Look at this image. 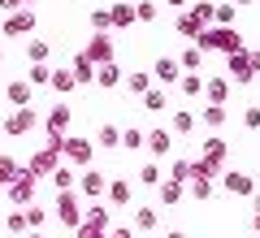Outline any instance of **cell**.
Segmentation results:
<instances>
[{
    "label": "cell",
    "instance_id": "5",
    "mask_svg": "<svg viewBox=\"0 0 260 238\" xmlns=\"http://www.w3.org/2000/svg\"><path fill=\"white\" fill-rule=\"evenodd\" d=\"M35 182H39V178L30 174L26 165H18V174H13V182L5 186V195H9V203H13V208H26V203L35 199Z\"/></svg>",
    "mask_w": 260,
    "mask_h": 238
},
{
    "label": "cell",
    "instance_id": "32",
    "mask_svg": "<svg viewBox=\"0 0 260 238\" xmlns=\"http://www.w3.org/2000/svg\"><path fill=\"white\" fill-rule=\"evenodd\" d=\"M186 195H191V199H213L217 195V178H191V186H186Z\"/></svg>",
    "mask_w": 260,
    "mask_h": 238
},
{
    "label": "cell",
    "instance_id": "17",
    "mask_svg": "<svg viewBox=\"0 0 260 238\" xmlns=\"http://www.w3.org/2000/svg\"><path fill=\"white\" fill-rule=\"evenodd\" d=\"M30 30H35V9H13V18L5 22V35L22 39V35H30Z\"/></svg>",
    "mask_w": 260,
    "mask_h": 238
},
{
    "label": "cell",
    "instance_id": "37",
    "mask_svg": "<svg viewBox=\"0 0 260 238\" xmlns=\"http://www.w3.org/2000/svg\"><path fill=\"white\" fill-rule=\"evenodd\" d=\"M156 18H160L156 0H139V5H135V22H156Z\"/></svg>",
    "mask_w": 260,
    "mask_h": 238
},
{
    "label": "cell",
    "instance_id": "45",
    "mask_svg": "<svg viewBox=\"0 0 260 238\" xmlns=\"http://www.w3.org/2000/svg\"><path fill=\"white\" fill-rule=\"evenodd\" d=\"M243 126H247V130H260V109H256V104L243 113Z\"/></svg>",
    "mask_w": 260,
    "mask_h": 238
},
{
    "label": "cell",
    "instance_id": "2",
    "mask_svg": "<svg viewBox=\"0 0 260 238\" xmlns=\"http://www.w3.org/2000/svg\"><path fill=\"white\" fill-rule=\"evenodd\" d=\"M195 48H200V52H239V48H247L243 44V35L234 26H204L200 30V35H195Z\"/></svg>",
    "mask_w": 260,
    "mask_h": 238
},
{
    "label": "cell",
    "instance_id": "54",
    "mask_svg": "<svg viewBox=\"0 0 260 238\" xmlns=\"http://www.w3.org/2000/svg\"><path fill=\"white\" fill-rule=\"evenodd\" d=\"M22 5H39V0H22Z\"/></svg>",
    "mask_w": 260,
    "mask_h": 238
},
{
    "label": "cell",
    "instance_id": "27",
    "mask_svg": "<svg viewBox=\"0 0 260 238\" xmlns=\"http://www.w3.org/2000/svg\"><path fill=\"white\" fill-rule=\"evenodd\" d=\"M30 95H35V87H30L26 78H18V83H9V87H5V100H9L13 109H22V104H30Z\"/></svg>",
    "mask_w": 260,
    "mask_h": 238
},
{
    "label": "cell",
    "instance_id": "28",
    "mask_svg": "<svg viewBox=\"0 0 260 238\" xmlns=\"http://www.w3.org/2000/svg\"><path fill=\"white\" fill-rule=\"evenodd\" d=\"M195 126H200V117H195L191 109H182V113H174V121H169V134H174V139H186Z\"/></svg>",
    "mask_w": 260,
    "mask_h": 238
},
{
    "label": "cell",
    "instance_id": "1",
    "mask_svg": "<svg viewBox=\"0 0 260 238\" xmlns=\"http://www.w3.org/2000/svg\"><path fill=\"white\" fill-rule=\"evenodd\" d=\"M109 225H113V208L104 199H91L83 208V221H78L70 234H74V238H104V234H109Z\"/></svg>",
    "mask_w": 260,
    "mask_h": 238
},
{
    "label": "cell",
    "instance_id": "30",
    "mask_svg": "<svg viewBox=\"0 0 260 238\" xmlns=\"http://www.w3.org/2000/svg\"><path fill=\"white\" fill-rule=\"evenodd\" d=\"M195 117L204 121L208 130H221V126H225V117H230V113H225V104H204V109L195 113Z\"/></svg>",
    "mask_w": 260,
    "mask_h": 238
},
{
    "label": "cell",
    "instance_id": "52",
    "mask_svg": "<svg viewBox=\"0 0 260 238\" xmlns=\"http://www.w3.org/2000/svg\"><path fill=\"white\" fill-rule=\"evenodd\" d=\"M251 199H256V212H260V191H251Z\"/></svg>",
    "mask_w": 260,
    "mask_h": 238
},
{
    "label": "cell",
    "instance_id": "10",
    "mask_svg": "<svg viewBox=\"0 0 260 238\" xmlns=\"http://www.w3.org/2000/svg\"><path fill=\"white\" fill-rule=\"evenodd\" d=\"M104 186H109V178H104L95 165L78 169V182H74V191L83 195V199H104Z\"/></svg>",
    "mask_w": 260,
    "mask_h": 238
},
{
    "label": "cell",
    "instance_id": "53",
    "mask_svg": "<svg viewBox=\"0 0 260 238\" xmlns=\"http://www.w3.org/2000/svg\"><path fill=\"white\" fill-rule=\"evenodd\" d=\"M234 5H239V9H243V5H251V0H234Z\"/></svg>",
    "mask_w": 260,
    "mask_h": 238
},
{
    "label": "cell",
    "instance_id": "29",
    "mask_svg": "<svg viewBox=\"0 0 260 238\" xmlns=\"http://www.w3.org/2000/svg\"><path fill=\"white\" fill-rule=\"evenodd\" d=\"M121 83H126V91L135 95V100H139V95H143V91L152 87V70H135V74H121Z\"/></svg>",
    "mask_w": 260,
    "mask_h": 238
},
{
    "label": "cell",
    "instance_id": "36",
    "mask_svg": "<svg viewBox=\"0 0 260 238\" xmlns=\"http://www.w3.org/2000/svg\"><path fill=\"white\" fill-rule=\"evenodd\" d=\"M95 143L113 152V147H121V130L117 126H100V130H95Z\"/></svg>",
    "mask_w": 260,
    "mask_h": 238
},
{
    "label": "cell",
    "instance_id": "4",
    "mask_svg": "<svg viewBox=\"0 0 260 238\" xmlns=\"http://www.w3.org/2000/svg\"><path fill=\"white\" fill-rule=\"evenodd\" d=\"M39 117H44V113H39L35 104H22V109H13L9 117L0 121V130H5L9 139H18V134H30V130L39 126Z\"/></svg>",
    "mask_w": 260,
    "mask_h": 238
},
{
    "label": "cell",
    "instance_id": "43",
    "mask_svg": "<svg viewBox=\"0 0 260 238\" xmlns=\"http://www.w3.org/2000/svg\"><path fill=\"white\" fill-rule=\"evenodd\" d=\"M13 174H18V160H13V156H0V191L13 182Z\"/></svg>",
    "mask_w": 260,
    "mask_h": 238
},
{
    "label": "cell",
    "instance_id": "7",
    "mask_svg": "<svg viewBox=\"0 0 260 238\" xmlns=\"http://www.w3.org/2000/svg\"><path fill=\"white\" fill-rule=\"evenodd\" d=\"M200 160H204L213 174H221V169L230 165V143H225L221 134H208V139H204V147H200Z\"/></svg>",
    "mask_w": 260,
    "mask_h": 238
},
{
    "label": "cell",
    "instance_id": "48",
    "mask_svg": "<svg viewBox=\"0 0 260 238\" xmlns=\"http://www.w3.org/2000/svg\"><path fill=\"white\" fill-rule=\"evenodd\" d=\"M165 5L169 9H182V5H191V0H165Z\"/></svg>",
    "mask_w": 260,
    "mask_h": 238
},
{
    "label": "cell",
    "instance_id": "50",
    "mask_svg": "<svg viewBox=\"0 0 260 238\" xmlns=\"http://www.w3.org/2000/svg\"><path fill=\"white\" fill-rule=\"evenodd\" d=\"M251 229H256V234H260V212H256V217H251Z\"/></svg>",
    "mask_w": 260,
    "mask_h": 238
},
{
    "label": "cell",
    "instance_id": "25",
    "mask_svg": "<svg viewBox=\"0 0 260 238\" xmlns=\"http://www.w3.org/2000/svg\"><path fill=\"white\" fill-rule=\"evenodd\" d=\"M139 100H143V109H148V113H165V109H169V87H156V83H152Z\"/></svg>",
    "mask_w": 260,
    "mask_h": 238
},
{
    "label": "cell",
    "instance_id": "35",
    "mask_svg": "<svg viewBox=\"0 0 260 238\" xmlns=\"http://www.w3.org/2000/svg\"><path fill=\"white\" fill-rule=\"evenodd\" d=\"M48 78H52L48 61H30V74H26V83H30V87H48Z\"/></svg>",
    "mask_w": 260,
    "mask_h": 238
},
{
    "label": "cell",
    "instance_id": "20",
    "mask_svg": "<svg viewBox=\"0 0 260 238\" xmlns=\"http://www.w3.org/2000/svg\"><path fill=\"white\" fill-rule=\"evenodd\" d=\"M95 87H100V91L121 87V65L117 61H100V65H95Z\"/></svg>",
    "mask_w": 260,
    "mask_h": 238
},
{
    "label": "cell",
    "instance_id": "16",
    "mask_svg": "<svg viewBox=\"0 0 260 238\" xmlns=\"http://www.w3.org/2000/svg\"><path fill=\"white\" fill-rule=\"evenodd\" d=\"M178 74H182V70H178L174 56H156V61H152V83H156V87H174Z\"/></svg>",
    "mask_w": 260,
    "mask_h": 238
},
{
    "label": "cell",
    "instance_id": "22",
    "mask_svg": "<svg viewBox=\"0 0 260 238\" xmlns=\"http://www.w3.org/2000/svg\"><path fill=\"white\" fill-rule=\"evenodd\" d=\"M239 22V5L234 0H213V22L208 26H234Z\"/></svg>",
    "mask_w": 260,
    "mask_h": 238
},
{
    "label": "cell",
    "instance_id": "14",
    "mask_svg": "<svg viewBox=\"0 0 260 238\" xmlns=\"http://www.w3.org/2000/svg\"><path fill=\"white\" fill-rule=\"evenodd\" d=\"M56 165H61V152H56V143L39 147V152L30 156V160H26V169H30V174H35V178H48V174H52Z\"/></svg>",
    "mask_w": 260,
    "mask_h": 238
},
{
    "label": "cell",
    "instance_id": "55",
    "mask_svg": "<svg viewBox=\"0 0 260 238\" xmlns=\"http://www.w3.org/2000/svg\"><path fill=\"white\" fill-rule=\"evenodd\" d=\"M0 65H5V48H0Z\"/></svg>",
    "mask_w": 260,
    "mask_h": 238
},
{
    "label": "cell",
    "instance_id": "39",
    "mask_svg": "<svg viewBox=\"0 0 260 238\" xmlns=\"http://www.w3.org/2000/svg\"><path fill=\"white\" fill-rule=\"evenodd\" d=\"M160 178H165V174H160V165H156V160H148V165H139V186H156Z\"/></svg>",
    "mask_w": 260,
    "mask_h": 238
},
{
    "label": "cell",
    "instance_id": "15",
    "mask_svg": "<svg viewBox=\"0 0 260 238\" xmlns=\"http://www.w3.org/2000/svg\"><path fill=\"white\" fill-rule=\"evenodd\" d=\"M104 199H109V208H126V203L135 199V186H130L126 178H109V186H104Z\"/></svg>",
    "mask_w": 260,
    "mask_h": 238
},
{
    "label": "cell",
    "instance_id": "23",
    "mask_svg": "<svg viewBox=\"0 0 260 238\" xmlns=\"http://www.w3.org/2000/svg\"><path fill=\"white\" fill-rule=\"evenodd\" d=\"M48 182H52V191H74V182H78V169L61 160V165H56L52 174H48Z\"/></svg>",
    "mask_w": 260,
    "mask_h": 238
},
{
    "label": "cell",
    "instance_id": "47",
    "mask_svg": "<svg viewBox=\"0 0 260 238\" xmlns=\"http://www.w3.org/2000/svg\"><path fill=\"white\" fill-rule=\"evenodd\" d=\"M18 238H48L44 229H26V234H18Z\"/></svg>",
    "mask_w": 260,
    "mask_h": 238
},
{
    "label": "cell",
    "instance_id": "18",
    "mask_svg": "<svg viewBox=\"0 0 260 238\" xmlns=\"http://www.w3.org/2000/svg\"><path fill=\"white\" fill-rule=\"evenodd\" d=\"M156 199L165 203V208H174V203L186 199V186L178 182V178H160V182H156Z\"/></svg>",
    "mask_w": 260,
    "mask_h": 238
},
{
    "label": "cell",
    "instance_id": "51",
    "mask_svg": "<svg viewBox=\"0 0 260 238\" xmlns=\"http://www.w3.org/2000/svg\"><path fill=\"white\" fill-rule=\"evenodd\" d=\"M251 61H256V70H260V48H256V52H251Z\"/></svg>",
    "mask_w": 260,
    "mask_h": 238
},
{
    "label": "cell",
    "instance_id": "6",
    "mask_svg": "<svg viewBox=\"0 0 260 238\" xmlns=\"http://www.w3.org/2000/svg\"><path fill=\"white\" fill-rule=\"evenodd\" d=\"M217 182H221L225 195H239V199H251V191H256V178L243 174V169H230V165L217 174Z\"/></svg>",
    "mask_w": 260,
    "mask_h": 238
},
{
    "label": "cell",
    "instance_id": "38",
    "mask_svg": "<svg viewBox=\"0 0 260 238\" xmlns=\"http://www.w3.org/2000/svg\"><path fill=\"white\" fill-rule=\"evenodd\" d=\"M22 212H26V225H30V229H44V221H48V212L39 208V199H30L26 208H22Z\"/></svg>",
    "mask_w": 260,
    "mask_h": 238
},
{
    "label": "cell",
    "instance_id": "46",
    "mask_svg": "<svg viewBox=\"0 0 260 238\" xmlns=\"http://www.w3.org/2000/svg\"><path fill=\"white\" fill-rule=\"evenodd\" d=\"M13 9H22V0H0V13H13Z\"/></svg>",
    "mask_w": 260,
    "mask_h": 238
},
{
    "label": "cell",
    "instance_id": "33",
    "mask_svg": "<svg viewBox=\"0 0 260 238\" xmlns=\"http://www.w3.org/2000/svg\"><path fill=\"white\" fill-rule=\"evenodd\" d=\"M156 225H160V212L152 208V203H143V208L135 212V229H139V234H152Z\"/></svg>",
    "mask_w": 260,
    "mask_h": 238
},
{
    "label": "cell",
    "instance_id": "44",
    "mask_svg": "<svg viewBox=\"0 0 260 238\" xmlns=\"http://www.w3.org/2000/svg\"><path fill=\"white\" fill-rule=\"evenodd\" d=\"M91 30H109V9H91Z\"/></svg>",
    "mask_w": 260,
    "mask_h": 238
},
{
    "label": "cell",
    "instance_id": "12",
    "mask_svg": "<svg viewBox=\"0 0 260 238\" xmlns=\"http://www.w3.org/2000/svg\"><path fill=\"white\" fill-rule=\"evenodd\" d=\"M39 121H44V130H48V143H61V134L70 130V109H65V104H52Z\"/></svg>",
    "mask_w": 260,
    "mask_h": 238
},
{
    "label": "cell",
    "instance_id": "11",
    "mask_svg": "<svg viewBox=\"0 0 260 238\" xmlns=\"http://www.w3.org/2000/svg\"><path fill=\"white\" fill-rule=\"evenodd\" d=\"M83 56H87L91 65H100V61H113V56H117V48H113V35H109V30H95V35L87 39Z\"/></svg>",
    "mask_w": 260,
    "mask_h": 238
},
{
    "label": "cell",
    "instance_id": "42",
    "mask_svg": "<svg viewBox=\"0 0 260 238\" xmlns=\"http://www.w3.org/2000/svg\"><path fill=\"white\" fill-rule=\"evenodd\" d=\"M48 56H52V48H48L44 39H30L26 44V61H48Z\"/></svg>",
    "mask_w": 260,
    "mask_h": 238
},
{
    "label": "cell",
    "instance_id": "26",
    "mask_svg": "<svg viewBox=\"0 0 260 238\" xmlns=\"http://www.w3.org/2000/svg\"><path fill=\"white\" fill-rule=\"evenodd\" d=\"M48 87H52L56 95H74L78 78H74V74H70V65H61V70H52V78H48Z\"/></svg>",
    "mask_w": 260,
    "mask_h": 238
},
{
    "label": "cell",
    "instance_id": "34",
    "mask_svg": "<svg viewBox=\"0 0 260 238\" xmlns=\"http://www.w3.org/2000/svg\"><path fill=\"white\" fill-rule=\"evenodd\" d=\"M200 65H204V52H200L195 44H191V48H182V56H178V70L186 74V70H200Z\"/></svg>",
    "mask_w": 260,
    "mask_h": 238
},
{
    "label": "cell",
    "instance_id": "13",
    "mask_svg": "<svg viewBox=\"0 0 260 238\" xmlns=\"http://www.w3.org/2000/svg\"><path fill=\"white\" fill-rule=\"evenodd\" d=\"M143 147H148L156 160H165V156H174V134H169V126H156V130H143Z\"/></svg>",
    "mask_w": 260,
    "mask_h": 238
},
{
    "label": "cell",
    "instance_id": "31",
    "mask_svg": "<svg viewBox=\"0 0 260 238\" xmlns=\"http://www.w3.org/2000/svg\"><path fill=\"white\" fill-rule=\"evenodd\" d=\"M204 100L208 104H225L230 100V83H225V78H204Z\"/></svg>",
    "mask_w": 260,
    "mask_h": 238
},
{
    "label": "cell",
    "instance_id": "3",
    "mask_svg": "<svg viewBox=\"0 0 260 238\" xmlns=\"http://www.w3.org/2000/svg\"><path fill=\"white\" fill-rule=\"evenodd\" d=\"M56 152H61L65 165H74V169H87L95 160V143H91V139H83V134H61Z\"/></svg>",
    "mask_w": 260,
    "mask_h": 238
},
{
    "label": "cell",
    "instance_id": "24",
    "mask_svg": "<svg viewBox=\"0 0 260 238\" xmlns=\"http://www.w3.org/2000/svg\"><path fill=\"white\" fill-rule=\"evenodd\" d=\"M174 26H178V35H182V39H191V44H195V35L204 30V18H200V13H191V9H182Z\"/></svg>",
    "mask_w": 260,
    "mask_h": 238
},
{
    "label": "cell",
    "instance_id": "21",
    "mask_svg": "<svg viewBox=\"0 0 260 238\" xmlns=\"http://www.w3.org/2000/svg\"><path fill=\"white\" fill-rule=\"evenodd\" d=\"M130 22H135V5H130V0H117V5H109V30H126Z\"/></svg>",
    "mask_w": 260,
    "mask_h": 238
},
{
    "label": "cell",
    "instance_id": "9",
    "mask_svg": "<svg viewBox=\"0 0 260 238\" xmlns=\"http://www.w3.org/2000/svg\"><path fill=\"white\" fill-rule=\"evenodd\" d=\"M56 221H61L65 229H74L78 221H83V199H78V191H56Z\"/></svg>",
    "mask_w": 260,
    "mask_h": 238
},
{
    "label": "cell",
    "instance_id": "49",
    "mask_svg": "<svg viewBox=\"0 0 260 238\" xmlns=\"http://www.w3.org/2000/svg\"><path fill=\"white\" fill-rule=\"evenodd\" d=\"M160 238H186V234H182V229H169V234H160Z\"/></svg>",
    "mask_w": 260,
    "mask_h": 238
},
{
    "label": "cell",
    "instance_id": "19",
    "mask_svg": "<svg viewBox=\"0 0 260 238\" xmlns=\"http://www.w3.org/2000/svg\"><path fill=\"white\" fill-rule=\"evenodd\" d=\"M178 95H186V100H200L204 95V74L200 70H186V74H178Z\"/></svg>",
    "mask_w": 260,
    "mask_h": 238
},
{
    "label": "cell",
    "instance_id": "8",
    "mask_svg": "<svg viewBox=\"0 0 260 238\" xmlns=\"http://www.w3.org/2000/svg\"><path fill=\"white\" fill-rule=\"evenodd\" d=\"M225 74H230L234 83H256V61H251L247 48H239V52H225Z\"/></svg>",
    "mask_w": 260,
    "mask_h": 238
},
{
    "label": "cell",
    "instance_id": "41",
    "mask_svg": "<svg viewBox=\"0 0 260 238\" xmlns=\"http://www.w3.org/2000/svg\"><path fill=\"white\" fill-rule=\"evenodd\" d=\"M121 147H126V152H139V147H143V130L126 126V130H121Z\"/></svg>",
    "mask_w": 260,
    "mask_h": 238
},
{
    "label": "cell",
    "instance_id": "40",
    "mask_svg": "<svg viewBox=\"0 0 260 238\" xmlns=\"http://www.w3.org/2000/svg\"><path fill=\"white\" fill-rule=\"evenodd\" d=\"M5 229H9V234H26V229H30V225H26V212L13 208L9 217H5Z\"/></svg>",
    "mask_w": 260,
    "mask_h": 238
}]
</instances>
